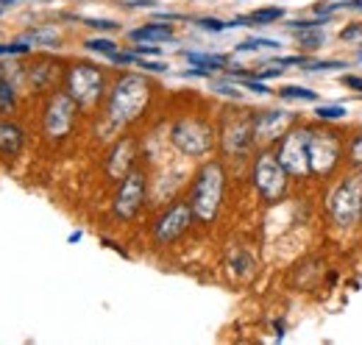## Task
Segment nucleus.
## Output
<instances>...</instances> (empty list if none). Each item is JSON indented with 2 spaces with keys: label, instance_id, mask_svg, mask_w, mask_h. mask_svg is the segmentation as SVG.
<instances>
[{
  "label": "nucleus",
  "instance_id": "1",
  "mask_svg": "<svg viewBox=\"0 0 362 345\" xmlns=\"http://www.w3.org/2000/svg\"><path fill=\"white\" fill-rule=\"evenodd\" d=\"M223 187H226V175L223 168L218 162H209L204 165L195 184H192V212L201 220H215L218 209H221V201H223Z\"/></svg>",
  "mask_w": 362,
  "mask_h": 345
},
{
  "label": "nucleus",
  "instance_id": "2",
  "mask_svg": "<svg viewBox=\"0 0 362 345\" xmlns=\"http://www.w3.org/2000/svg\"><path fill=\"white\" fill-rule=\"evenodd\" d=\"M148 98H151V89H148V81L142 76L120 78L117 86L112 89V98H109L112 120L115 123H132L136 115L148 106Z\"/></svg>",
  "mask_w": 362,
  "mask_h": 345
},
{
  "label": "nucleus",
  "instance_id": "3",
  "mask_svg": "<svg viewBox=\"0 0 362 345\" xmlns=\"http://www.w3.org/2000/svg\"><path fill=\"white\" fill-rule=\"evenodd\" d=\"M329 212L340 228H349L362 215V172L346 175L337 184V189L332 192V201H329Z\"/></svg>",
  "mask_w": 362,
  "mask_h": 345
},
{
  "label": "nucleus",
  "instance_id": "4",
  "mask_svg": "<svg viewBox=\"0 0 362 345\" xmlns=\"http://www.w3.org/2000/svg\"><path fill=\"white\" fill-rule=\"evenodd\" d=\"M254 187L259 192L262 201H279L287 192V170L281 168L276 153H259V159L254 162Z\"/></svg>",
  "mask_w": 362,
  "mask_h": 345
},
{
  "label": "nucleus",
  "instance_id": "5",
  "mask_svg": "<svg viewBox=\"0 0 362 345\" xmlns=\"http://www.w3.org/2000/svg\"><path fill=\"white\" fill-rule=\"evenodd\" d=\"M310 136L313 131L310 129H293L279 145V162L281 168L290 172V175H307L313 172V165H310Z\"/></svg>",
  "mask_w": 362,
  "mask_h": 345
},
{
  "label": "nucleus",
  "instance_id": "6",
  "mask_svg": "<svg viewBox=\"0 0 362 345\" xmlns=\"http://www.w3.org/2000/svg\"><path fill=\"white\" fill-rule=\"evenodd\" d=\"M173 145L187 156H204L212 151L215 145V131L212 126L201 123V120H179L170 131Z\"/></svg>",
  "mask_w": 362,
  "mask_h": 345
},
{
  "label": "nucleus",
  "instance_id": "7",
  "mask_svg": "<svg viewBox=\"0 0 362 345\" xmlns=\"http://www.w3.org/2000/svg\"><path fill=\"white\" fill-rule=\"evenodd\" d=\"M67 89L76 98V103L90 106L103 92V73L98 67H92V64H76L67 73Z\"/></svg>",
  "mask_w": 362,
  "mask_h": 345
},
{
  "label": "nucleus",
  "instance_id": "8",
  "mask_svg": "<svg viewBox=\"0 0 362 345\" xmlns=\"http://www.w3.org/2000/svg\"><path fill=\"white\" fill-rule=\"evenodd\" d=\"M340 159V139L337 134H329V131H313L310 136V165H313V172H326L334 170Z\"/></svg>",
  "mask_w": 362,
  "mask_h": 345
},
{
  "label": "nucleus",
  "instance_id": "9",
  "mask_svg": "<svg viewBox=\"0 0 362 345\" xmlns=\"http://www.w3.org/2000/svg\"><path fill=\"white\" fill-rule=\"evenodd\" d=\"M76 98L73 95H56L45 109V131L47 136H64L67 131L73 129L76 120Z\"/></svg>",
  "mask_w": 362,
  "mask_h": 345
},
{
  "label": "nucleus",
  "instance_id": "10",
  "mask_svg": "<svg viewBox=\"0 0 362 345\" xmlns=\"http://www.w3.org/2000/svg\"><path fill=\"white\" fill-rule=\"evenodd\" d=\"M145 198V175L142 172H129L117 189V198H115V215L120 220H132L139 209Z\"/></svg>",
  "mask_w": 362,
  "mask_h": 345
},
{
  "label": "nucleus",
  "instance_id": "11",
  "mask_svg": "<svg viewBox=\"0 0 362 345\" xmlns=\"http://www.w3.org/2000/svg\"><path fill=\"white\" fill-rule=\"evenodd\" d=\"M192 206H187V204H176L168 215L162 217L159 223H156V242H173V240H179L181 234L189 228V223H192Z\"/></svg>",
  "mask_w": 362,
  "mask_h": 345
},
{
  "label": "nucleus",
  "instance_id": "12",
  "mask_svg": "<svg viewBox=\"0 0 362 345\" xmlns=\"http://www.w3.org/2000/svg\"><path fill=\"white\" fill-rule=\"evenodd\" d=\"M251 142H254V120H248V117L226 120V129H223V148H226L228 153H245Z\"/></svg>",
  "mask_w": 362,
  "mask_h": 345
},
{
  "label": "nucleus",
  "instance_id": "13",
  "mask_svg": "<svg viewBox=\"0 0 362 345\" xmlns=\"http://www.w3.org/2000/svg\"><path fill=\"white\" fill-rule=\"evenodd\" d=\"M287 126H290V115L287 112H281V109L262 112V115L254 117V142H259V145L273 142Z\"/></svg>",
  "mask_w": 362,
  "mask_h": 345
},
{
  "label": "nucleus",
  "instance_id": "14",
  "mask_svg": "<svg viewBox=\"0 0 362 345\" xmlns=\"http://www.w3.org/2000/svg\"><path fill=\"white\" fill-rule=\"evenodd\" d=\"M132 165H134V139H120L115 145L112 156H109V168L106 170H109L112 178H126Z\"/></svg>",
  "mask_w": 362,
  "mask_h": 345
},
{
  "label": "nucleus",
  "instance_id": "15",
  "mask_svg": "<svg viewBox=\"0 0 362 345\" xmlns=\"http://www.w3.org/2000/svg\"><path fill=\"white\" fill-rule=\"evenodd\" d=\"M23 142H25V136L14 123H0V153L3 156H17Z\"/></svg>",
  "mask_w": 362,
  "mask_h": 345
},
{
  "label": "nucleus",
  "instance_id": "16",
  "mask_svg": "<svg viewBox=\"0 0 362 345\" xmlns=\"http://www.w3.org/2000/svg\"><path fill=\"white\" fill-rule=\"evenodd\" d=\"M132 40L134 42H170L173 31H170V25H142V28L132 31Z\"/></svg>",
  "mask_w": 362,
  "mask_h": 345
},
{
  "label": "nucleus",
  "instance_id": "17",
  "mask_svg": "<svg viewBox=\"0 0 362 345\" xmlns=\"http://www.w3.org/2000/svg\"><path fill=\"white\" fill-rule=\"evenodd\" d=\"M184 56H187V62H189L192 67H204V70H221V67H226V56L195 53V50H189V53H184Z\"/></svg>",
  "mask_w": 362,
  "mask_h": 345
},
{
  "label": "nucleus",
  "instance_id": "18",
  "mask_svg": "<svg viewBox=\"0 0 362 345\" xmlns=\"http://www.w3.org/2000/svg\"><path fill=\"white\" fill-rule=\"evenodd\" d=\"M279 98H287V100H315L317 92L315 89H307V86H281Z\"/></svg>",
  "mask_w": 362,
  "mask_h": 345
},
{
  "label": "nucleus",
  "instance_id": "19",
  "mask_svg": "<svg viewBox=\"0 0 362 345\" xmlns=\"http://www.w3.org/2000/svg\"><path fill=\"white\" fill-rule=\"evenodd\" d=\"M28 42L56 45L59 42V34H56V31H47V28H40V31H31V34H28Z\"/></svg>",
  "mask_w": 362,
  "mask_h": 345
},
{
  "label": "nucleus",
  "instance_id": "20",
  "mask_svg": "<svg viewBox=\"0 0 362 345\" xmlns=\"http://www.w3.org/2000/svg\"><path fill=\"white\" fill-rule=\"evenodd\" d=\"M281 17H284V8H262V11L251 14V23H273V20H281Z\"/></svg>",
  "mask_w": 362,
  "mask_h": 345
},
{
  "label": "nucleus",
  "instance_id": "21",
  "mask_svg": "<svg viewBox=\"0 0 362 345\" xmlns=\"http://www.w3.org/2000/svg\"><path fill=\"white\" fill-rule=\"evenodd\" d=\"M198 25L201 28H209V31H226L231 25H243V20H237V23H223V20H212V17H204V20H198Z\"/></svg>",
  "mask_w": 362,
  "mask_h": 345
},
{
  "label": "nucleus",
  "instance_id": "22",
  "mask_svg": "<svg viewBox=\"0 0 362 345\" xmlns=\"http://www.w3.org/2000/svg\"><path fill=\"white\" fill-rule=\"evenodd\" d=\"M315 115L320 120H340V117H346V109L343 106H317Z\"/></svg>",
  "mask_w": 362,
  "mask_h": 345
},
{
  "label": "nucleus",
  "instance_id": "23",
  "mask_svg": "<svg viewBox=\"0 0 362 345\" xmlns=\"http://www.w3.org/2000/svg\"><path fill=\"white\" fill-rule=\"evenodd\" d=\"M87 50H100V53H115L117 50V45L112 42V40H87Z\"/></svg>",
  "mask_w": 362,
  "mask_h": 345
},
{
  "label": "nucleus",
  "instance_id": "24",
  "mask_svg": "<svg viewBox=\"0 0 362 345\" xmlns=\"http://www.w3.org/2000/svg\"><path fill=\"white\" fill-rule=\"evenodd\" d=\"M257 47H279V42H273V40H248V42L237 45V53H243V50H257Z\"/></svg>",
  "mask_w": 362,
  "mask_h": 345
},
{
  "label": "nucleus",
  "instance_id": "25",
  "mask_svg": "<svg viewBox=\"0 0 362 345\" xmlns=\"http://www.w3.org/2000/svg\"><path fill=\"white\" fill-rule=\"evenodd\" d=\"M136 64H139L142 70H148V73H168V64H162V62H148V59H142V56H136Z\"/></svg>",
  "mask_w": 362,
  "mask_h": 345
},
{
  "label": "nucleus",
  "instance_id": "26",
  "mask_svg": "<svg viewBox=\"0 0 362 345\" xmlns=\"http://www.w3.org/2000/svg\"><path fill=\"white\" fill-rule=\"evenodd\" d=\"M307 70H343V62H307Z\"/></svg>",
  "mask_w": 362,
  "mask_h": 345
},
{
  "label": "nucleus",
  "instance_id": "27",
  "mask_svg": "<svg viewBox=\"0 0 362 345\" xmlns=\"http://www.w3.org/2000/svg\"><path fill=\"white\" fill-rule=\"evenodd\" d=\"M349 156H351V162H354V165H357V168L362 170V134L357 136V139H354V142H351V151H349Z\"/></svg>",
  "mask_w": 362,
  "mask_h": 345
},
{
  "label": "nucleus",
  "instance_id": "28",
  "mask_svg": "<svg viewBox=\"0 0 362 345\" xmlns=\"http://www.w3.org/2000/svg\"><path fill=\"white\" fill-rule=\"evenodd\" d=\"M215 92L226 95V98H231V100H240V98H243V92H240L237 86H231V84H215Z\"/></svg>",
  "mask_w": 362,
  "mask_h": 345
},
{
  "label": "nucleus",
  "instance_id": "29",
  "mask_svg": "<svg viewBox=\"0 0 362 345\" xmlns=\"http://www.w3.org/2000/svg\"><path fill=\"white\" fill-rule=\"evenodd\" d=\"M28 50V42L20 45H0V56H14V53H25Z\"/></svg>",
  "mask_w": 362,
  "mask_h": 345
},
{
  "label": "nucleus",
  "instance_id": "30",
  "mask_svg": "<svg viewBox=\"0 0 362 345\" xmlns=\"http://www.w3.org/2000/svg\"><path fill=\"white\" fill-rule=\"evenodd\" d=\"M109 59L115 62V64H132V62H136V53H109Z\"/></svg>",
  "mask_w": 362,
  "mask_h": 345
},
{
  "label": "nucleus",
  "instance_id": "31",
  "mask_svg": "<svg viewBox=\"0 0 362 345\" xmlns=\"http://www.w3.org/2000/svg\"><path fill=\"white\" fill-rule=\"evenodd\" d=\"M243 84L248 86L251 92H259V95H268V86L262 84V81H257V78H243Z\"/></svg>",
  "mask_w": 362,
  "mask_h": 345
},
{
  "label": "nucleus",
  "instance_id": "32",
  "mask_svg": "<svg viewBox=\"0 0 362 345\" xmlns=\"http://www.w3.org/2000/svg\"><path fill=\"white\" fill-rule=\"evenodd\" d=\"M134 53H136V56H156V53H159V47H156V45L142 42V45H139V47L134 50Z\"/></svg>",
  "mask_w": 362,
  "mask_h": 345
},
{
  "label": "nucleus",
  "instance_id": "33",
  "mask_svg": "<svg viewBox=\"0 0 362 345\" xmlns=\"http://www.w3.org/2000/svg\"><path fill=\"white\" fill-rule=\"evenodd\" d=\"M11 95H14V92H11V86L6 84V81H0V103H3V106H6V103L11 106Z\"/></svg>",
  "mask_w": 362,
  "mask_h": 345
},
{
  "label": "nucleus",
  "instance_id": "34",
  "mask_svg": "<svg viewBox=\"0 0 362 345\" xmlns=\"http://www.w3.org/2000/svg\"><path fill=\"white\" fill-rule=\"evenodd\" d=\"M87 25H92V28H117V23H112V20H84Z\"/></svg>",
  "mask_w": 362,
  "mask_h": 345
},
{
  "label": "nucleus",
  "instance_id": "35",
  "mask_svg": "<svg viewBox=\"0 0 362 345\" xmlns=\"http://www.w3.org/2000/svg\"><path fill=\"white\" fill-rule=\"evenodd\" d=\"M360 31H362V25H349V28H346L340 37L349 42V40H357V37H360Z\"/></svg>",
  "mask_w": 362,
  "mask_h": 345
},
{
  "label": "nucleus",
  "instance_id": "36",
  "mask_svg": "<svg viewBox=\"0 0 362 345\" xmlns=\"http://www.w3.org/2000/svg\"><path fill=\"white\" fill-rule=\"evenodd\" d=\"M340 84L351 86V89H360L362 92V78H354V76H343V78H340Z\"/></svg>",
  "mask_w": 362,
  "mask_h": 345
},
{
  "label": "nucleus",
  "instance_id": "37",
  "mask_svg": "<svg viewBox=\"0 0 362 345\" xmlns=\"http://www.w3.org/2000/svg\"><path fill=\"white\" fill-rule=\"evenodd\" d=\"M320 42H323L320 34H317V37H301V45H304V47H317Z\"/></svg>",
  "mask_w": 362,
  "mask_h": 345
},
{
  "label": "nucleus",
  "instance_id": "38",
  "mask_svg": "<svg viewBox=\"0 0 362 345\" xmlns=\"http://www.w3.org/2000/svg\"><path fill=\"white\" fill-rule=\"evenodd\" d=\"M0 3H14V0H0Z\"/></svg>",
  "mask_w": 362,
  "mask_h": 345
}]
</instances>
